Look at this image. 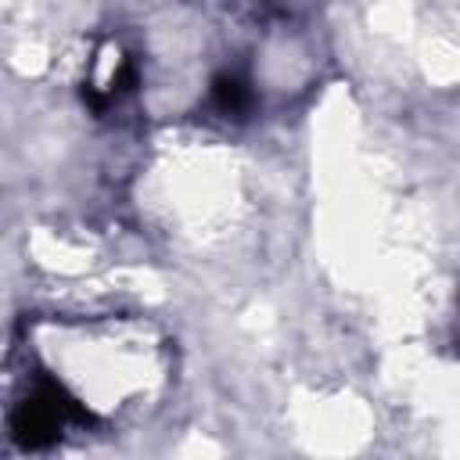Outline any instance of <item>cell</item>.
I'll return each mask as SVG.
<instances>
[{
  "mask_svg": "<svg viewBox=\"0 0 460 460\" xmlns=\"http://www.w3.org/2000/svg\"><path fill=\"white\" fill-rule=\"evenodd\" d=\"M212 101H216V108L223 115H248L255 93H252V86L237 72H219L212 79Z\"/></svg>",
  "mask_w": 460,
  "mask_h": 460,
  "instance_id": "cell-1",
  "label": "cell"
}]
</instances>
